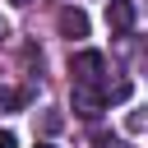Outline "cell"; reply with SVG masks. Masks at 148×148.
Returning <instances> with one entry per match:
<instances>
[{
    "mask_svg": "<svg viewBox=\"0 0 148 148\" xmlns=\"http://www.w3.org/2000/svg\"><path fill=\"white\" fill-rule=\"evenodd\" d=\"M14 5H28V0H14Z\"/></svg>",
    "mask_w": 148,
    "mask_h": 148,
    "instance_id": "cell-9",
    "label": "cell"
},
{
    "mask_svg": "<svg viewBox=\"0 0 148 148\" xmlns=\"http://www.w3.org/2000/svg\"><path fill=\"white\" fill-rule=\"evenodd\" d=\"M0 37H5V18H0Z\"/></svg>",
    "mask_w": 148,
    "mask_h": 148,
    "instance_id": "cell-7",
    "label": "cell"
},
{
    "mask_svg": "<svg viewBox=\"0 0 148 148\" xmlns=\"http://www.w3.org/2000/svg\"><path fill=\"white\" fill-rule=\"evenodd\" d=\"M69 74H74V83H102V74H106L102 51H74L69 56Z\"/></svg>",
    "mask_w": 148,
    "mask_h": 148,
    "instance_id": "cell-1",
    "label": "cell"
},
{
    "mask_svg": "<svg viewBox=\"0 0 148 148\" xmlns=\"http://www.w3.org/2000/svg\"><path fill=\"white\" fill-rule=\"evenodd\" d=\"M0 148H18V139H14L9 130H0Z\"/></svg>",
    "mask_w": 148,
    "mask_h": 148,
    "instance_id": "cell-6",
    "label": "cell"
},
{
    "mask_svg": "<svg viewBox=\"0 0 148 148\" xmlns=\"http://www.w3.org/2000/svg\"><path fill=\"white\" fill-rule=\"evenodd\" d=\"M74 111L83 120H97L106 111V88L102 83H74Z\"/></svg>",
    "mask_w": 148,
    "mask_h": 148,
    "instance_id": "cell-2",
    "label": "cell"
},
{
    "mask_svg": "<svg viewBox=\"0 0 148 148\" xmlns=\"http://www.w3.org/2000/svg\"><path fill=\"white\" fill-rule=\"evenodd\" d=\"M56 23H60V32H65L69 42L88 37V14H83V9H74V5H65V9L56 14Z\"/></svg>",
    "mask_w": 148,
    "mask_h": 148,
    "instance_id": "cell-4",
    "label": "cell"
},
{
    "mask_svg": "<svg viewBox=\"0 0 148 148\" xmlns=\"http://www.w3.org/2000/svg\"><path fill=\"white\" fill-rule=\"evenodd\" d=\"M28 102V92L23 88H0V116H9V111H18Z\"/></svg>",
    "mask_w": 148,
    "mask_h": 148,
    "instance_id": "cell-5",
    "label": "cell"
},
{
    "mask_svg": "<svg viewBox=\"0 0 148 148\" xmlns=\"http://www.w3.org/2000/svg\"><path fill=\"white\" fill-rule=\"evenodd\" d=\"M134 0H111L106 5V28L116 32V37H125V32H134Z\"/></svg>",
    "mask_w": 148,
    "mask_h": 148,
    "instance_id": "cell-3",
    "label": "cell"
},
{
    "mask_svg": "<svg viewBox=\"0 0 148 148\" xmlns=\"http://www.w3.org/2000/svg\"><path fill=\"white\" fill-rule=\"evenodd\" d=\"M37 148H56V143H37Z\"/></svg>",
    "mask_w": 148,
    "mask_h": 148,
    "instance_id": "cell-8",
    "label": "cell"
}]
</instances>
